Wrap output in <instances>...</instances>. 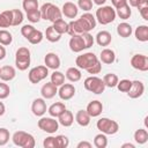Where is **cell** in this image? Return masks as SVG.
Listing matches in <instances>:
<instances>
[{"label":"cell","instance_id":"obj_27","mask_svg":"<svg viewBox=\"0 0 148 148\" xmlns=\"http://www.w3.org/2000/svg\"><path fill=\"white\" fill-rule=\"evenodd\" d=\"M133 32V29H132V25L130 23H126V22H121L118 24L117 27V34L123 37V38H127L132 35Z\"/></svg>","mask_w":148,"mask_h":148},{"label":"cell","instance_id":"obj_15","mask_svg":"<svg viewBox=\"0 0 148 148\" xmlns=\"http://www.w3.org/2000/svg\"><path fill=\"white\" fill-rule=\"evenodd\" d=\"M47 108H46V103H45V99L42 97V98H35L32 101V104H31V111L32 113L36 116V117H43L46 112Z\"/></svg>","mask_w":148,"mask_h":148},{"label":"cell","instance_id":"obj_35","mask_svg":"<svg viewBox=\"0 0 148 148\" xmlns=\"http://www.w3.org/2000/svg\"><path fill=\"white\" fill-rule=\"evenodd\" d=\"M43 38H44V35H43V32L40 31V30H37V29H35L32 32H31V35L27 38L28 39V42L30 43V44H34V45H37V44H39L42 40H43Z\"/></svg>","mask_w":148,"mask_h":148},{"label":"cell","instance_id":"obj_23","mask_svg":"<svg viewBox=\"0 0 148 148\" xmlns=\"http://www.w3.org/2000/svg\"><path fill=\"white\" fill-rule=\"evenodd\" d=\"M95 38H96V43L99 46H108L112 42V36L106 30H102V31L97 32V35H96Z\"/></svg>","mask_w":148,"mask_h":148},{"label":"cell","instance_id":"obj_17","mask_svg":"<svg viewBox=\"0 0 148 148\" xmlns=\"http://www.w3.org/2000/svg\"><path fill=\"white\" fill-rule=\"evenodd\" d=\"M61 13H62V15H65L67 18H75V17L77 16L79 8H77V6H76L74 2L67 1V2H65V3L62 5Z\"/></svg>","mask_w":148,"mask_h":148},{"label":"cell","instance_id":"obj_39","mask_svg":"<svg viewBox=\"0 0 148 148\" xmlns=\"http://www.w3.org/2000/svg\"><path fill=\"white\" fill-rule=\"evenodd\" d=\"M136 8H138L141 17L145 21H148V0H140Z\"/></svg>","mask_w":148,"mask_h":148},{"label":"cell","instance_id":"obj_13","mask_svg":"<svg viewBox=\"0 0 148 148\" xmlns=\"http://www.w3.org/2000/svg\"><path fill=\"white\" fill-rule=\"evenodd\" d=\"M58 95L62 101H69L75 95V87L72 83H64L58 90Z\"/></svg>","mask_w":148,"mask_h":148},{"label":"cell","instance_id":"obj_19","mask_svg":"<svg viewBox=\"0 0 148 148\" xmlns=\"http://www.w3.org/2000/svg\"><path fill=\"white\" fill-rule=\"evenodd\" d=\"M86 111L88 112V114L90 116V117H98L101 113H102V111H103V104H102V102H99V101H97V99H95V101H91L88 105H87V109H86Z\"/></svg>","mask_w":148,"mask_h":148},{"label":"cell","instance_id":"obj_59","mask_svg":"<svg viewBox=\"0 0 148 148\" xmlns=\"http://www.w3.org/2000/svg\"><path fill=\"white\" fill-rule=\"evenodd\" d=\"M0 69H1V67H0Z\"/></svg>","mask_w":148,"mask_h":148},{"label":"cell","instance_id":"obj_31","mask_svg":"<svg viewBox=\"0 0 148 148\" xmlns=\"http://www.w3.org/2000/svg\"><path fill=\"white\" fill-rule=\"evenodd\" d=\"M134 140L139 145H143L148 141V132L145 128H139L134 132Z\"/></svg>","mask_w":148,"mask_h":148},{"label":"cell","instance_id":"obj_46","mask_svg":"<svg viewBox=\"0 0 148 148\" xmlns=\"http://www.w3.org/2000/svg\"><path fill=\"white\" fill-rule=\"evenodd\" d=\"M77 8L89 12L92 8V0H77Z\"/></svg>","mask_w":148,"mask_h":148},{"label":"cell","instance_id":"obj_6","mask_svg":"<svg viewBox=\"0 0 148 148\" xmlns=\"http://www.w3.org/2000/svg\"><path fill=\"white\" fill-rule=\"evenodd\" d=\"M31 61V56H30V50L28 47H18L16 53H15V65L16 68L20 71H25L30 66Z\"/></svg>","mask_w":148,"mask_h":148},{"label":"cell","instance_id":"obj_8","mask_svg":"<svg viewBox=\"0 0 148 148\" xmlns=\"http://www.w3.org/2000/svg\"><path fill=\"white\" fill-rule=\"evenodd\" d=\"M83 86H84L86 90H88L92 94H96V95H99V94L104 92V90H105V84H104L103 80L95 75L88 76L84 80Z\"/></svg>","mask_w":148,"mask_h":148},{"label":"cell","instance_id":"obj_50","mask_svg":"<svg viewBox=\"0 0 148 148\" xmlns=\"http://www.w3.org/2000/svg\"><path fill=\"white\" fill-rule=\"evenodd\" d=\"M81 35H82V38H83V40H84L86 47H87V49L91 47V46L94 45V42H95L92 35H90L89 32H84V34H81Z\"/></svg>","mask_w":148,"mask_h":148},{"label":"cell","instance_id":"obj_45","mask_svg":"<svg viewBox=\"0 0 148 148\" xmlns=\"http://www.w3.org/2000/svg\"><path fill=\"white\" fill-rule=\"evenodd\" d=\"M10 134L9 131L5 127H0V146H5L9 141Z\"/></svg>","mask_w":148,"mask_h":148},{"label":"cell","instance_id":"obj_14","mask_svg":"<svg viewBox=\"0 0 148 148\" xmlns=\"http://www.w3.org/2000/svg\"><path fill=\"white\" fill-rule=\"evenodd\" d=\"M145 92V84L139 81V80H135V81H132V86H131V89L127 91V95L130 98H139L143 95Z\"/></svg>","mask_w":148,"mask_h":148},{"label":"cell","instance_id":"obj_16","mask_svg":"<svg viewBox=\"0 0 148 148\" xmlns=\"http://www.w3.org/2000/svg\"><path fill=\"white\" fill-rule=\"evenodd\" d=\"M58 94V87L52 82H46L40 88V95L44 99H51Z\"/></svg>","mask_w":148,"mask_h":148},{"label":"cell","instance_id":"obj_3","mask_svg":"<svg viewBox=\"0 0 148 148\" xmlns=\"http://www.w3.org/2000/svg\"><path fill=\"white\" fill-rule=\"evenodd\" d=\"M13 143L21 148H34L36 145L35 138L32 134L24 131H16L12 136Z\"/></svg>","mask_w":148,"mask_h":148},{"label":"cell","instance_id":"obj_53","mask_svg":"<svg viewBox=\"0 0 148 148\" xmlns=\"http://www.w3.org/2000/svg\"><path fill=\"white\" fill-rule=\"evenodd\" d=\"M76 147H77V148H91L92 145H91L90 142H88V141H81V142L77 143Z\"/></svg>","mask_w":148,"mask_h":148},{"label":"cell","instance_id":"obj_43","mask_svg":"<svg viewBox=\"0 0 148 148\" xmlns=\"http://www.w3.org/2000/svg\"><path fill=\"white\" fill-rule=\"evenodd\" d=\"M22 7L25 10V13L34 9H38V0H23Z\"/></svg>","mask_w":148,"mask_h":148},{"label":"cell","instance_id":"obj_11","mask_svg":"<svg viewBox=\"0 0 148 148\" xmlns=\"http://www.w3.org/2000/svg\"><path fill=\"white\" fill-rule=\"evenodd\" d=\"M131 66L134 69L147 72L148 71V57L146 54L136 53L131 58Z\"/></svg>","mask_w":148,"mask_h":148},{"label":"cell","instance_id":"obj_24","mask_svg":"<svg viewBox=\"0 0 148 148\" xmlns=\"http://www.w3.org/2000/svg\"><path fill=\"white\" fill-rule=\"evenodd\" d=\"M58 123L60 125H62L64 127H69L72 126V124L74 123V116L72 113V111H68L67 109L58 117Z\"/></svg>","mask_w":148,"mask_h":148},{"label":"cell","instance_id":"obj_49","mask_svg":"<svg viewBox=\"0 0 148 148\" xmlns=\"http://www.w3.org/2000/svg\"><path fill=\"white\" fill-rule=\"evenodd\" d=\"M35 30V27L31 25V24H24L22 28H21V35L24 37V38H28L31 32Z\"/></svg>","mask_w":148,"mask_h":148},{"label":"cell","instance_id":"obj_5","mask_svg":"<svg viewBox=\"0 0 148 148\" xmlns=\"http://www.w3.org/2000/svg\"><path fill=\"white\" fill-rule=\"evenodd\" d=\"M96 127L101 133H104L105 135H113L119 131V124L116 120L106 117L99 118L96 123Z\"/></svg>","mask_w":148,"mask_h":148},{"label":"cell","instance_id":"obj_51","mask_svg":"<svg viewBox=\"0 0 148 148\" xmlns=\"http://www.w3.org/2000/svg\"><path fill=\"white\" fill-rule=\"evenodd\" d=\"M101 71H102V62H101V61H98V62H97V64H95L91 68H89L87 72H88L89 74H91V75H95V74H98Z\"/></svg>","mask_w":148,"mask_h":148},{"label":"cell","instance_id":"obj_44","mask_svg":"<svg viewBox=\"0 0 148 148\" xmlns=\"http://www.w3.org/2000/svg\"><path fill=\"white\" fill-rule=\"evenodd\" d=\"M56 141H57V148H66L69 145V140L66 135H57L56 136Z\"/></svg>","mask_w":148,"mask_h":148},{"label":"cell","instance_id":"obj_28","mask_svg":"<svg viewBox=\"0 0 148 148\" xmlns=\"http://www.w3.org/2000/svg\"><path fill=\"white\" fill-rule=\"evenodd\" d=\"M66 79H68L71 82H77L81 80L82 77V74H81V71L80 68L77 67H69L67 71H66Z\"/></svg>","mask_w":148,"mask_h":148},{"label":"cell","instance_id":"obj_32","mask_svg":"<svg viewBox=\"0 0 148 148\" xmlns=\"http://www.w3.org/2000/svg\"><path fill=\"white\" fill-rule=\"evenodd\" d=\"M114 10H116V15H118L123 20H127L132 15V9H131V7H130L128 3H126V5H124V6L119 7V8H117Z\"/></svg>","mask_w":148,"mask_h":148},{"label":"cell","instance_id":"obj_58","mask_svg":"<svg viewBox=\"0 0 148 148\" xmlns=\"http://www.w3.org/2000/svg\"><path fill=\"white\" fill-rule=\"evenodd\" d=\"M121 147H123V148H126V147H130V148H135V146H134L133 143H130V142H127V143H124V145H121Z\"/></svg>","mask_w":148,"mask_h":148},{"label":"cell","instance_id":"obj_25","mask_svg":"<svg viewBox=\"0 0 148 148\" xmlns=\"http://www.w3.org/2000/svg\"><path fill=\"white\" fill-rule=\"evenodd\" d=\"M9 27H13L12 9L3 10L0 13V28H9Z\"/></svg>","mask_w":148,"mask_h":148},{"label":"cell","instance_id":"obj_34","mask_svg":"<svg viewBox=\"0 0 148 148\" xmlns=\"http://www.w3.org/2000/svg\"><path fill=\"white\" fill-rule=\"evenodd\" d=\"M52 27H53L54 30H56L57 32H59L60 35H62V34H67V31H68V23L65 22V20H62V18H60V20L53 22Z\"/></svg>","mask_w":148,"mask_h":148},{"label":"cell","instance_id":"obj_47","mask_svg":"<svg viewBox=\"0 0 148 148\" xmlns=\"http://www.w3.org/2000/svg\"><path fill=\"white\" fill-rule=\"evenodd\" d=\"M10 94V88L7 83H5L3 81L0 82V99H5L9 96Z\"/></svg>","mask_w":148,"mask_h":148},{"label":"cell","instance_id":"obj_57","mask_svg":"<svg viewBox=\"0 0 148 148\" xmlns=\"http://www.w3.org/2000/svg\"><path fill=\"white\" fill-rule=\"evenodd\" d=\"M92 2L96 3L97 6H103L106 2V0H92Z\"/></svg>","mask_w":148,"mask_h":148},{"label":"cell","instance_id":"obj_33","mask_svg":"<svg viewBox=\"0 0 148 148\" xmlns=\"http://www.w3.org/2000/svg\"><path fill=\"white\" fill-rule=\"evenodd\" d=\"M102 80H103L105 87H109V88H114L117 86L118 81H119L118 76L114 73H108V74H105Z\"/></svg>","mask_w":148,"mask_h":148},{"label":"cell","instance_id":"obj_38","mask_svg":"<svg viewBox=\"0 0 148 148\" xmlns=\"http://www.w3.org/2000/svg\"><path fill=\"white\" fill-rule=\"evenodd\" d=\"M94 146L96 148H105L108 146V138L104 133H99L94 138Z\"/></svg>","mask_w":148,"mask_h":148},{"label":"cell","instance_id":"obj_26","mask_svg":"<svg viewBox=\"0 0 148 148\" xmlns=\"http://www.w3.org/2000/svg\"><path fill=\"white\" fill-rule=\"evenodd\" d=\"M90 118L91 117L88 114L86 110H79L75 114V121L82 127H86L90 124Z\"/></svg>","mask_w":148,"mask_h":148},{"label":"cell","instance_id":"obj_4","mask_svg":"<svg viewBox=\"0 0 148 148\" xmlns=\"http://www.w3.org/2000/svg\"><path fill=\"white\" fill-rule=\"evenodd\" d=\"M116 10L111 6H101L99 8L96 9L95 18L98 23L106 25L109 23H112L116 20Z\"/></svg>","mask_w":148,"mask_h":148},{"label":"cell","instance_id":"obj_56","mask_svg":"<svg viewBox=\"0 0 148 148\" xmlns=\"http://www.w3.org/2000/svg\"><path fill=\"white\" fill-rule=\"evenodd\" d=\"M5 111H6V106L2 102H0V117L5 114Z\"/></svg>","mask_w":148,"mask_h":148},{"label":"cell","instance_id":"obj_7","mask_svg":"<svg viewBox=\"0 0 148 148\" xmlns=\"http://www.w3.org/2000/svg\"><path fill=\"white\" fill-rule=\"evenodd\" d=\"M99 61V59L97 58V56L92 52H86L83 54H80L76 57L75 59V65L77 66V68L80 69H86L88 71L89 68H91L95 64H97Z\"/></svg>","mask_w":148,"mask_h":148},{"label":"cell","instance_id":"obj_37","mask_svg":"<svg viewBox=\"0 0 148 148\" xmlns=\"http://www.w3.org/2000/svg\"><path fill=\"white\" fill-rule=\"evenodd\" d=\"M12 42H13L12 34L6 29H0V44L3 46H7V45H10Z\"/></svg>","mask_w":148,"mask_h":148},{"label":"cell","instance_id":"obj_18","mask_svg":"<svg viewBox=\"0 0 148 148\" xmlns=\"http://www.w3.org/2000/svg\"><path fill=\"white\" fill-rule=\"evenodd\" d=\"M44 64L47 68H51V69H58L60 67V58L58 57L57 53H53V52H49L46 53V56L44 57Z\"/></svg>","mask_w":148,"mask_h":148},{"label":"cell","instance_id":"obj_29","mask_svg":"<svg viewBox=\"0 0 148 148\" xmlns=\"http://www.w3.org/2000/svg\"><path fill=\"white\" fill-rule=\"evenodd\" d=\"M134 35L139 42H147L148 40V25H146V24L139 25L135 29Z\"/></svg>","mask_w":148,"mask_h":148},{"label":"cell","instance_id":"obj_20","mask_svg":"<svg viewBox=\"0 0 148 148\" xmlns=\"http://www.w3.org/2000/svg\"><path fill=\"white\" fill-rule=\"evenodd\" d=\"M15 76H16V71H15V68L13 66L6 65V66H2L1 67V69H0V80L1 81L9 82Z\"/></svg>","mask_w":148,"mask_h":148},{"label":"cell","instance_id":"obj_10","mask_svg":"<svg viewBox=\"0 0 148 148\" xmlns=\"http://www.w3.org/2000/svg\"><path fill=\"white\" fill-rule=\"evenodd\" d=\"M37 125L42 131H44V132H46L49 134L56 133L58 131V128H59V123L53 117H42L38 120Z\"/></svg>","mask_w":148,"mask_h":148},{"label":"cell","instance_id":"obj_41","mask_svg":"<svg viewBox=\"0 0 148 148\" xmlns=\"http://www.w3.org/2000/svg\"><path fill=\"white\" fill-rule=\"evenodd\" d=\"M131 86H132V81H131V80H128V79H123V80L118 81V83H117L116 87L118 88L119 91H121V92H127V91L131 89Z\"/></svg>","mask_w":148,"mask_h":148},{"label":"cell","instance_id":"obj_21","mask_svg":"<svg viewBox=\"0 0 148 148\" xmlns=\"http://www.w3.org/2000/svg\"><path fill=\"white\" fill-rule=\"evenodd\" d=\"M114 60H116V53L113 50L104 49L101 51V54H99V61L101 62L106 64V65H111L114 62Z\"/></svg>","mask_w":148,"mask_h":148},{"label":"cell","instance_id":"obj_54","mask_svg":"<svg viewBox=\"0 0 148 148\" xmlns=\"http://www.w3.org/2000/svg\"><path fill=\"white\" fill-rule=\"evenodd\" d=\"M5 57H6V49L3 45L0 44V60L5 59Z\"/></svg>","mask_w":148,"mask_h":148},{"label":"cell","instance_id":"obj_30","mask_svg":"<svg viewBox=\"0 0 148 148\" xmlns=\"http://www.w3.org/2000/svg\"><path fill=\"white\" fill-rule=\"evenodd\" d=\"M45 37H46V39H47L49 42H51V43H56V42H59V40H60L61 35H60L59 32H57L52 25H50V27L46 28Z\"/></svg>","mask_w":148,"mask_h":148},{"label":"cell","instance_id":"obj_52","mask_svg":"<svg viewBox=\"0 0 148 148\" xmlns=\"http://www.w3.org/2000/svg\"><path fill=\"white\" fill-rule=\"evenodd\" d=\"M111 3H112V6L114 7V9H117V8H119V7L124 6V5H126V3H127V0H111Z\"/></svg>","mask_w":148,"mask_h":148},{"label":"cell","instance_id":"obj_36","mask_svg":"<svg viewBox=\"0 0 148 148\" xmlns=\"http://www.w3.org/2000/svg\"><path fill=\"white\" fill-rule=\"evenodd\" d=\"M51 82H52L54 86L60 87L61 84L65 83V74L56 69V71L51 74Z\"/></svg>","mask_w":148,"mask_h":148},{"label":"cell","instance_id":"obj_55","mask_svg":"<svg viewBox=\"0 0 148 148\" xmlns=\"http://www.w3.org/2000/svg\"><path fill=\"white\" fill-rule=\"evenodd\" d=\"M139 2L140 0H127V3H130V7H136Z\"/></svg>","mask_w":148,"mask_h":148},{"label":"cell","instance_id":"obj_48","mask_svg":"<svg viewBox=\"0 0 148 148\" xmlns=\"http://www.w3.org/2000/svg\"><path fill=\"white\" fill-rule=\"evenodd\" d=\"M43 146L45 148H57V141L56 136H47L43 141Z\"/></svg>","mask_w":148,"mask_h":148},{"label":"cell","instance_id":"obj_22","mask_svg":"<svg viewBox=\"0 0 148 148\" xmlns=\"http://www.w3.org/2000/svg\"><path fill=\"white\" fill-rule=\"evenodd\" d=\"M65 110H66L65 103H62V102H56V103H53V104H51V105L49 106L47 112H49V114H50L51 117L58 118Z\"/></svg>","mask_w":148,"mask_h":148},{"label":"cell","instance_id":"obj_40","mask_svg":"<svg viewBox=\"0 0 148 148\" xmlns=\"http://www.w3.org/2000/svg\"><path fill=\"white\" fill-rule=\"evenodd\" d=\"M27 18L31 23H38L42 20V15H40L39 9H34V10L27 12Z\"/></svg>","mask_w":148,"mask_h":148},{"label":"cell","instance_id":"obj_42","mask_svg":"<svg viewBox=\"0 0 148 148\" xmlns=\"http://www.w3.org/2000/svg\"><path fill=\"white\" fill-rule=\"evenodd\" d=\"M12 14H13V27L20 25L23 22V13L20 9H12Z\"/></svg>","mask_w":148,"mask_h":148},{"label":"cell","instance_id":"obj_1","mask_svg":"<svg viewBox=\"0 0 148 148\" xmlns=\"http://www.w3.org/2000/svg\"><path fill=\"white\" fill-rule=\"evenodd\" d=\"M96 27V18L89 12H86L77 20H73L68 23V31L71 36L81 35L84 32H90Z\"/></svg>","mask_w":148,"mask_h":148},{"label":"cell","instance_id":"obj_12","mask_svg":"<svg viewBox=\"0 0 148 148\" xmlns=\"http://www.w3.org/2000/svg\"><path fill=\"white\" fill-rule=\"evenodd\" d=\"M68 45H69L71 51L75 52V53H79V52H82L83 50H87L86 44H84V40L82 38V35L71 36V39L68 42Z\"/></svg>","mask_w":148,"mask_h":148},{"label":"cell","instance_id":"obj_2","mask_svg":"<svg viewBox=\"0 0 148 148\" xmlns=\"http://www.w3.org/2000/svg\"><path fill=\"white\" fill-rule=\"evenodd\" d=\"M40 12V15H42V18L45 20V21H51L52 23L62 18V13H61V9L53 5L52 2H45L43 3V6L40 7L39 9Z\"/></svg>","mask_w":148,"mask_h":148},{"label":"cell","instance_id":"obj_9","mask_svg":"<svg viewBox=\"0 0 148 148\" xmlns=\"http://www.w3.org/2000/svg\"><path fill=\"white\" fill-rule=\"evenodd\" d=\"M47 75H49V68L44 65H39V66H36L29 71L28 79H29L30 83L37 84L40 81H43L44 79H46Z\"/></svg>","mask_w":148,"mask_h":148}]
</instances>
